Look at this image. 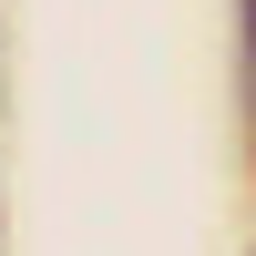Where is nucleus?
Returning <instances> with one entry per match:
<instances>
[{
    "label": "nucleus",
    "instance_id": "obj_1",
    "mask_svg": "<svg viewBox=\"0 0 256 256\" xmlns=\"http://www.w3.org/2000/svg\"><path fill=\"white\" fill-rule=\"evenodd\" d=\"M246 92H256V0H246Z\"/></svg>",
    "mask_w": 256,
    "mask_h": 256
}]
</instances>
